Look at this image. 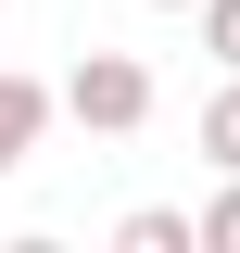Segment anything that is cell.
I'll return each instance as SVG.
<instances>
[{
    "label": "cell",
    "instance_id": "obj_7",
    "mask_svg": "<svg viewBox=\"0 0 240 253\" xmlns=\"http://www.w3.org/2000/svg\"><path fill=\"white\" fill-rule=\"evenodd\" d=\"M152 13H190V0H152Z\"/></svg>",
    "mask_w": 240,
    "mask_h": 253
},
{
    "label": "cell",
    "instance_id": "obj_2",
    "mask_svg": "<svg viewBox=\"0 0 240 253\" xmlns=\"http://www.w3.org/2000/svg\"><path fill=\"white\" fill-rule=\"evenodd\" d=\"M38 139H51V76H26V63H0V177H26Z\"/></svg>",
    "mask_w": 240,
    "mask_h": 253
},
{
    "label": "cell",
    "instance_id": "obj_8",
    "mask_svg": "<svg viewBox=\"0 0 240 253\" xmlns=\"http://www.w3.org/2000/svg\"><path fill=\"white\" fill-rule=\"evenodd\" d=\"M0 13H13V0H0Z\"/></svg>",
    "mask_w": 240,
    "mask_h": 253
},
{
    "label": "cell",
    "instance_id": "obj_6",
    "mask_svg": "<svg viewBox=\"0 0 240 253\" xmlns=\"http://www.w3.org/2000/svg\"><path fill=\"white\" fill-rule=\"evenodd\" d=\"M190 26H202V51L240 76V0H190Z\"/></svg>",
    "mask_w": 240,
    "mask_h": 253
},
{
    "label": "cell",
    "instance_id": "obj_5",
    "mask_svg": "<svg viewBox=\"0 0 240 253\" xmlns=\"http://www.w3.org/2000/svg\"><path fill=\"white\" fill-rule=\"evenodd\" d=\"M190 253H240V177H228V190H215L202 215H190Z\"/></svg>",
    "mask_w": 240,
    "mask_h": 253
},
{
    "label": "cell",
    "instance_id": "obj_4",
    "mask_svg": "<svg viewBox=\"0 0 240 253\" xmlns=\"http://www.w3.org/2000/svg\"><path fill=\"white\" fill-rule=\"evenodd\" d=\"M114 253H190V215L177 203H139V215L114 228Z\"/></svg>",
    "mask_w": 240,
    "mask_h": 253
},
{
    "label": "cell",
    "instance_id": "obj_3",
    "mask_svg": "<svg viewBox=\"0 0 240 253\" xmlns=\"http://www.w3.org/2000/svg\"><path fill=\"white\" fill-rule=\"evenodd\" d=\"M190 139H202V165H215V177H240V76L202 101V126H190Z\"/></svg>",
    "mask_w": 240,
    "mask_h": 253
},
{
    "label": "cell",
    "instance_id": "obj_1",
    "mask_svg": "<svg viewBox=\"0 0 240 253\" xmlns=\"http://www.w3.org/2000/svg\"><path fill=\"white\" fill-rule=\"evenodd\" d=\"M51 114H76L89 139H139L152 126V63L139 51H76V76L51 89Z\"/></svg>",
    "mask_w": 240,
    "mask_h": 253
}]
</instances>
